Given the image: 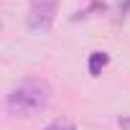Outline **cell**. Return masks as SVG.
Wrapping results in <instances>:
<instances>
[{
	"mask_svg": "<svg viewBox=\"0 0 130 130\" xmlns=\"http://www.w3.org/2000/svg\"><path fill=\"white\" fill-rule=\"evenodd\" d=\"M54 97V87L41 77H28L13 84V89L5 97V110L15 117H33L48 107Z\"/></svg>",
	"mask_w": 130,
	"mask_h": 130,
	"instance_id": "1",
	"label": "cell"
},
{
	"mask_svg": "<svg viewBox=\"0 0 130 130\" xmlns=\"http://www.w3.org/2000/svg\"><path fill=\"white\" fill-rule=\"evenodd\" d=\"M43 130H77V127H74V122H69V120H54V122L46 125Z\"/></svg>",
	"mask_w": 130,
	"mask_h": 130,
	"instance_id": "4",
	"label": "cell"
},
{
	"mask_svg": "<svg viewBox=\"0 0 130 130\" xmlns=\"http://www.w3.org/2000/svg\"><path fill=\"white\" fill-rule=\"evenodd\" d=\"M59 10V0H28V31L36 36H43L51 31Z\"/></svg>",
	"mask_w": 130,
	"mask_h": 130,
	"instance_id": "2",
	"label": "cell"
},
{
	"mask_svg": "<svg viewBox=\"0 0 130 130\" xmlns=\"http://www.w3.org/2000/svg\"><path fill=\"white\" fill-rule=\"evenodd\" d=\"M127 13H130V0H120V5H117V18L122 21Z\"/></svg>",
	"mask_w": 130,
	"mask_h": 130,
	"instance_id": "5",
	"label": "cell"
},
{
	"mask_svg": "<svg viewBox=\"0 0 130 130\" xmlns=\"http://www.w3.org/2000/svg\"><path fill=\"white\" fill-rule=\"evenodd\" d=\"M110 64V54L107 51H92L89 59H87V69H89V77H100L105 72V67Z\"/></svg>",
	"mask_w": 130,
	"mask_h": 130,
	"instance_id": "3",
	"label": "cell"
},
{
	"mask_svg": "<svg viewBox=\"0 0 130 130\" xmlns=\"http://www.w3.org/2000/svg\"><path fill=\"white\" fill-rule=\"evenodd\" d=\"M117 125H120V130H130V115L120 117V120H117Z\"/></svg>",
	"mask_w": 130,
	"mask_h": 130,
	"instance_id": "6",
	"label": "cell"
}]
</instances>
